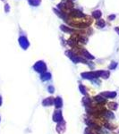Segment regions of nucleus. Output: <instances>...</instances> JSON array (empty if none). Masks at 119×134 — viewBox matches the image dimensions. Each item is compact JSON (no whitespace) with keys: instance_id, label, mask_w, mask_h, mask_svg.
<instances>
[{"instance_id":"obj_1","label":"nucleus","mask_w":119,"mask_h":134,"mask_svg":"<svg viewBox=\"0 0 119 134\" xmlns=\"http://www.w3.org/2000/svg\"><path fill=\"white\" fill-rule=\"evenodd\" d=\"M0 105H1V96H0Z\"/></svg>"}]
</instances>
